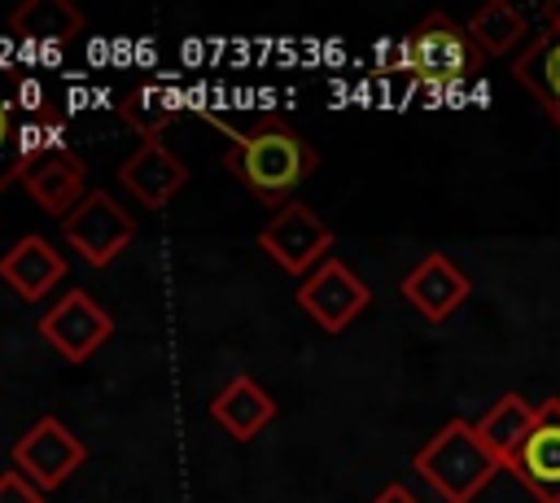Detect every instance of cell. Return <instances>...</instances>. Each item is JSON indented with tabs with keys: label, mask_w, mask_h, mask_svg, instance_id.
Segmentation results:
<instances>
[{
	"label": "cell",
	"mask_w": 560,
	"mask_h": 503,
	"mask_svg": "<svg viewBox=\"0 0 560 503\" xmlns=\"http://www.w3.org/2000/svg\"><path fill=\"white\" fill-rule=\"evenodd\" d=\"M66 276V258L44 241V236H22L4 258H0V280H9V289L26 302H39L57 289V280Z\"/></svg>",
	"instance_id": "cell-14"
},
{
	"label": "cell",
	"mask_w": 560,
	"mask_h": 503,
	"mask_svg": "<svg viewBox=\"0 0 560 503\" xmlns=\"http://www.w3.org/2000/svg\"><path fill=\"white\" fill-rule=\"evenodd\" d=\"M508 472L538 499L560 503V398L538 402V424L529 429L525 446L508 464Z\"/></svg>",
	"instance_id": "cell-10"
},
{
	"label": "cell",
	"mask_w": 560,
	"mask_h": 503,
	"mask_svg": "<svg viewBox=\"0 0 560 503\" xmlns=\"http://www.w3.org/2000/svg\"><path fill=\"white\" fill-rule=\"evenodd\" d=\"M61 236L79 249L83 262L105 267V262H114V258L131 245L136 219H131L105 188H92V192L61 219Z\"/></svg>",
	"instance_id": "cell-6"
},
{
	"label": "cell",
	"mask_w": 560,
	"mask_h": 503,
	"mask_svg": "<svg viewBox=\"0 0 560 503\" xmlns=\"http://www.w3.org/2000/svg\"><path fill=\"white\" fill-rule=\"evenodd\" d=\"M39 337L70 363L92 359V350H101L114 337V319L105 315V306H96L83 289L61 293L44 315H39Z\"/></svg>",
	"instance_id": "cell-8"
},
{
	"label": "cell",
	"mask_w": 560,
	"mask_h": 503,
	"mask_svg": "<svg viewBox=\"0 0 560 503\" xmlns=\"http://www.w3.org/2000/svg\"><path fill=\"white\" fill-rule=\"evenodd\" d=\"M210 416L236 437V442H249L258 437L271 416H276V398L254 381V376H232L214 398H210Z\"/></svg>",
	"instance_id": "cell-15"
},
{
	"label": "cell",
	"mask_w": 560,
	"mask_h": 503,
	"mask_svg": "<svg viewBox=\"0 0 560 503\" xmlns=\"http://www.w3.org/2000/svg\"><path fill=\"white\" fill-rule=\"evenodd\" d=\"M547 114H551V122H556V127H560V105H551V109H547Z\"/></svg>",
	"instance_id": "cell-24"
},
{
	"label": "cell",
	"mask_w": 560,
	"mask_h": 503,
	"mask_svg": "<svg viewBox=\"0 0 560 503\" xmlns=\"http://www.w3.org/2000/svg\"><path fill=\"white\" fill-rule=\"evenodd\" d=\"M0 503H48V499H44V490L35 481H26L13 468V472H0Z\"/></svg>",
	"instance_id": "cell-20"
},
{
	"label": "cell",
	"mask_w": 560,
	"mask_h": 503,
	"mask_svg": "<svg viewBox=\"0 0 560 503\" xmlns=\"http://www.w3.org/2000/svg\"><path fill=\"white\" fill-rule=\"evenodd\" d=\"M88 459V446L57 420V416H39L18 442H13V464L26 481H35L39 490L61 486L79 464Z\"/></svg>",
	"instance_id": "cell-9"
},
{
	"label": "cell",
	"mask_w": 560,
	"mask_h": 503,
	"mask_svg": "<svg viewBox=\"0 0 560 503\" xmlns=\"http://www.w3.org/2000/svg\"><path fill=\"white\" fill-rule=\"evenodd\" d=\"M538 424V407L525 398V394H516V389H508V394H499L477 420H472V429H477V437H481V446L508 468L512 459H516V451L525 446V437H529V429Z\"/></svg>",
	"instance_id": "cell-13"
},
{
	"label": "cell",
	"mask_w": 560,
	"mask_h": 503,
	"mask_svg": "<svg viewBox=\"0 0 560 503\" xmlns=\"http://www.w3.org/2000/svg\"><path fill=\"white\" fill-rule=\"evenodd\" d=\"M512 79L529 87V96H538L547 109L560 105V31L529 39L525 52H516L512 61Z\"/></svg>",
	"instance_id": "cell-17"
},
{
	"label": "cell",
	"mask_w": 560,
	"mask_h": 503,
	"mask_svg": "<svg viewBox=\"0 0 560 503\" xmlns=\"http://www.w3.org/2000/svg\"><path fill=\"white\" fill-rule=\"evenodd\" d=\"M402 70H411L433 87L464 83L477 70V44L446 13H429L402 44Z\"/></svg>",
	"instance_id": "cell-3"
},
{
	"label": "cell",
	"mask_w": 560,
	"mask_h": 503,
	"mask_svg": "<svg viewBox=\"0 0 560 503\" xmlns=\"http://www.w3.org/2000/svg\"><path fill=\"white\" fill-rule=\"evenodd\" d=\"M175 114H179V109H175V105H166V96H162L158 87H140V92H131V96H127V105H122V118H127L131 127H140V131H144V140H149V136H158Z\"/></svg>",
	"instance_id": "cell-19"
},
{
	"label": "cell",
	"mask_w": 560,
	"mask_h": 503,
	"mask_svg": "<svg viewBox=\"0 0 560 503\" xmlns=\"http://www.w3.org/2000/svg\"><path fill=\"white\" fill-rule=\"evenodd\" d=\"M18 184L26 188V197L39 206V210H48V214H57V219H66L92 188H88V166H83V157L79 153H70V149H61V144H48V149H39V153H31V157H18Z\"/></svg>",
	"instance_id": "cell-7"
},
{
	"label": "cell",
	"mask_w": 560,
	"mask_h": 503,
	"mask_svg": "<svg viewBox=\"0 0 560 503\" xmlns=\"http://www.w3.org/2000/svg\"><path fill=\"white\" fill-rule=\"evenodd\" d=\"M258 245L271 262H280V271L289 276H311L328 249H332V227L306 206V201H284L262 227H258Z\"/></svg>",
	"instance_id": "cell-4"
},
{
	"label": "cell",
	"mask_w": 560,
	"mask_h": 503,
	"mask_svg": "<svg viewBox=\"0 0 560 503\" xmlns=\"http://www.w3.org/2000/svg\"><path fill=\"white\" fill-rule=\"evenodd\" d=\"M368 503H420V499H416V494H411L407 486H398V481H389V486H381V490H376V494H372Z\"/></svg>",
	"instance_id": "cell-21"
},
{
	"label": "cell",
	"mask_w": 560,
	"mask_h": 503,
	"mask_svg": "<svg viewBox=\"0 0 560 503\" xmlns=\"http://www.w3.org/2000/svg\"><path fill=\"white\" fill-rule=\"evenodd\" d=\"M118 184L144 206V210H162L184 184H188V166L158 140H140V149L118 166Z\"/></svg>",
	"instance_id": "cell-12"
},
{
	"label": "cell",
	"mask_w": 560,
	"mask_h": 503,
	"mask_svg": "<svg viewBox=\"0 0 560 503\" xmlns=\"http://www.w3.org/2000/svg\"><path fill=\"white\" fill-rule=\"evenodd\" d=\"M223 166L271 210L289 201V192L315 175L319 153L280 122H258L254 131H232V144L223 153Z\"/></svg>",
	"instance_id": "cell-1"
},
{
	"label": "cell",
	"mask_w": 560,
	"mask_h": 503,
	"mask_svg": "<svg viewBox=\"0 0 560 503\" xmlns=\"http://www.w3.org/2000/svg\"><path fill=\"white\" fill-rule=\"evenodd\" d=\"M9 131H13V127H9V109H4V105H0V144H4V140H9Z\"/></svg>",
	"instance_id": "cell-22"
},
{
	"label": "cell",
	"mask_w": 560,
	"mask_h": 503,
	"mask_svg": "<svg viewBox=\"0 0 560 503\" xmlns=\"http://www.w3.org/2000/svg\"><path fill=\"white\" fill-rule=\"evenodd\" d=\"M298 306L324 328V332H346L368 306H372V289L368 280H359V271L341 258H324L302 284H298Z\"/></svg>",
	"instance_id": "cell-5"
},
{
	"label": "cell",
	"mask_w": 560,
	"mask_h": 503,
	"mask_svg": "<svg viewBox=\"0 0 560 503\" xmlns=\"http://www.w3.org/2000/svg\"><path fill=\"white\" fill-rule=\"evenodd\" d=\"M547 22H551V31H560V9H551V13H547Z\"/></svg>",
	"instance_id": "cell-23"
},
{
	"label": "cell",
	"mask_w": 560,
	"mask_h": 503,
	"mask_svg": "<svg viewBox=\"0 0 560 503\" xmlns=\"http://www.w3.org/2000/svg\"><path fill=\"white\" fill-rule=\"evenodd\" d=\"M83 26V17L70 9V4H57V0H31L26 9L13 13V31L22 35H39V39H66Z\"/></svg>",
	"instance_id": "cell-18"
},
{
	"label": "cell",
	"mask_w": 560,
	"mask_h": 503,
	"mask_svg": "<svg viewBox=\"0 0 560 503\" xmlns=\"http://www.w3.org/2000/svg\"><path fill=\"white\" fill-rule=\"evenodd\" d=\"M464 31H468V39L477 44V52H486V57H508V52H516V48L529 39L525 13H521L516 4H508V0L481 4V9L464 22Z\"/></svg>",
	"instance_id": "cell-16"
},
{
	"label": "cell",
	"mask_w": 560,
	"mask_h": 503,
	"mask_svg": "<svg viewBox=\"0 0 560 503\" xmlns=\"http://www.w3.org/2000/svg\"><path fill=\"white\" fill-rule=\"evenodd\" d=\"M411 468L420 472L424 486H433L446 503H472L490 477L503 468L477 437V429L468 420H446L411 459Z\"/></svg>",
	"instance_id": "cell-2"
},
{
	"label": "cell",
	"mask_w": 560,
	"mask_h": 503,
	"mask_svg": "<svg viewBox=\"0 0 560 503\" xmlns=\"http://www.w3.org/2000/svg\"><path fill=\"white\" fill-rule=\"evenodd\" d=\"M398 293H402V302H407L411 311H420L429 324H442V319H451V315L468 302L472 280H468L446 254H424V258L402 276Z\"/></svg>",
	"instance_id": "cell-11"
}]
</instances>
